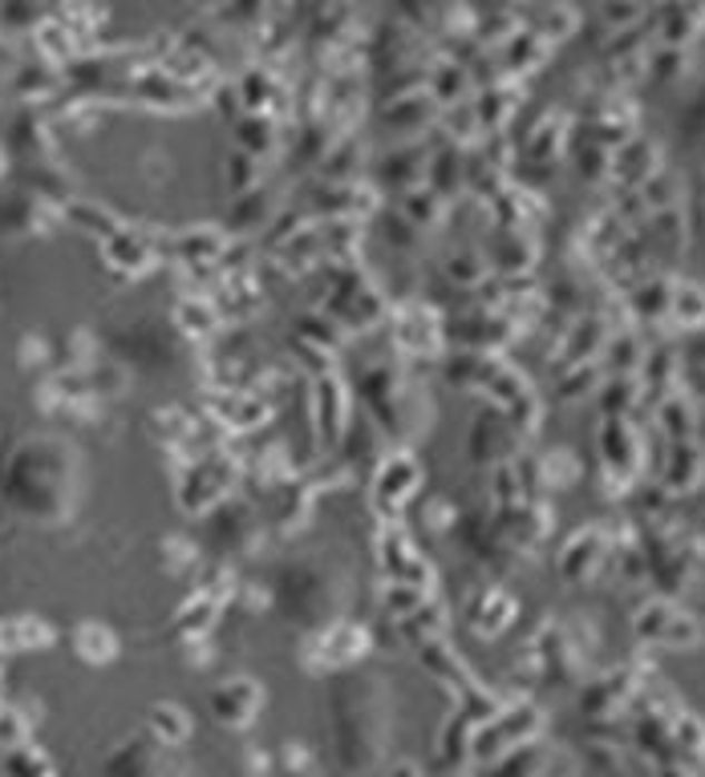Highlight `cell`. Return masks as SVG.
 <instances>
[{
  "instance_id": "cell-1",
  "label": "cell",
  "mask_w": 705,
  "mask_h": 777,
  "mask_svg": "<svg viewBox=\"0 0 705 777\" xmlns=\"http://www.w3.org/2000/svg\"><path fill=\"white\" fill-rule=\"evenodd\" d=\"M702 470H705V462L694 445H677V450H673V462H669V486L689 490L697 478H702Z\"/></svg>"
},
{
  "instance_id": "cell-2",
  "label": "cell",
  "mask_w": 705,
  "mask_h": 777,
  "mask_svg": "<svg viewBox=\"0 0 705 777\" xmlns=\"http://www.w3.org/2000/svg\"><path fill=\"white\" fill-rule=\"evenodd\" d=\"M669 304H673V312H677V316H685L689 324L705 321V292L694 288V284H682V288H677V296H669Z\"/></svg>"
},
{
  "instance_id": "cell-3",
  "label": "cell",
  "mask_w": 705,
  "mask_h": 777,
  "mask_svg": "<svg viewBox=\"0 0 705 777\" xmlns=\"http://www.w3.org/2000/svg\"><path fill=\"white\" fill-rule=\"evenodd\" d=\"M660 422H665V430H669L673 437H689V430H694V410H689V401L673 397L669 405L660 410Z\"/></svg>"
},
{
  "instance_id": "cell-4",
  "label": "cell",
  "mask_w": 705,
  "mask_h": 777,
  "mask_svg": "<svg viewBox=\"0 0 705 777\" xmlns=\"http://www.w3.org/2000/svg\"><path fill=\"white\" fill-rule=\"evenodd\" d=\"M640 9H608V21L613 24H625V21H637Z\"/></svg>"
}]
</instances>
